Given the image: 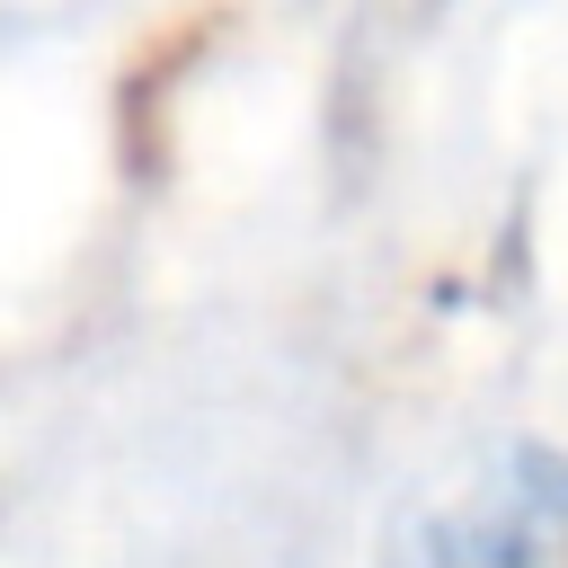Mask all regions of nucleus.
I'll list each match as a JSON object with an SVG mask.
<instances>
[{
  "instance_id": "f03ea898",
  "label": "nucleus",
  "mask_w": 568,
  "mask_h": 568,
  "mask_svg": "<svg viewBox=\"0 0 568 568\" xmlns=\"http://www.w3.org/2000/svg\"><path fill=\"white\" fill-rule=\"evenodd\" d=\"M213 36H222V9H195V18L160 27V36L133 53V71H124V89H115V142H124V169H133V178H160V160H169V98H178V80L213 53Z\"/></svg>"
},
{
  "instance_id": "f257e3e1",
  "label": "nucleus",
  "mask_w": 568,
  "mask_h": 568,
  "mask_svg": "<svg viewBox=\"0 0 568 568\" xmlns=\"http://www.w3.org/2000/svg\"><path fill=\"white\" fill-rule=\"evenodd\" d=\"M382 568H568V462L541 444L488 453L462 488L399 515Z\"/></svg>"
}]
</instances>
